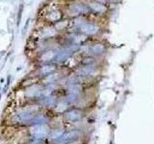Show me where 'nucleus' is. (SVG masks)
Listing matches in <instances>:
<instances>
[{
  "mask_svg": "<svg viewBox=\"0 0 154 144\" xmlns=\"http://www.w3.org/2000/svg\"><path fill=\"white\" fill-rule=\"evenodd\" d=\"M61 17H62V14H61V12L59 11H54L52 13H49V14L46 16V18L50 22H58V20H60Z\"/></svg>",
  "mask_w": 154,
  "mask_h": 144,
  "instance_id": "f8f14e48",
  "label": "nucleus"
},
{
  "mask_svg": "<svg viewBox=\"0 0 154 144\" xmlns=\"http://www.w3.org/2000/svg\"><path fill=\"white\" fill-rule=\"evenodd\" d=\"M94 58H85V59L81 62L82 65H94Z\"/></svg>",
  "mask_w": 154,
  "mask_h": 144,
  "instance_id": "a211bd4d",
  "label": "nucleus"
},
{
  "mask_svg": "<svg viewBox=\"0 0 154 144\" xmlns=\"http://www.w3.org/2000/svg\"><path fill=\"white\" fill-rule=\"evenodd\" d=\"M90 7H91V9H93L94 12H97V13L102 12L103 10H104V7L102 6V5H100V4L96 3V2L91 3V4H90Z\"/></svg>",
  "mask_w": 154,
  "mask_h": 144,
  "instance_id": "f3484780",
  "label": "nucleus"
},
{
  "mask_svg": "<svg viewBox=\"0 0 154 144\" xmlns=\"http://www.w3.org/2000/svg\"><path fill=\"white\" fill-rule=\"evenodd\" d=\"M69 107H70L69 104L66 102V100L65 99L64 96H59L55 107L52 109L51 112L55 113V114H61L62 115Z\"/></svg>",
  "mask_w": 154,
  "mask_h": 144,
  "instance_id": "1a4fd4ad",
  "label": "nucleus"
},
{
  "mask_svg": "<svg viewBox=\"0 0 154 144\" xmlns=\"http://www.w3.org/2000/svg\"><path fill=\"white\" fill-rule=\"evenodd\" d=\"M56 49H49L45 52H42L38 56V62L40 64H52L55 61L56 57Z\"/></svg>",
  "mask_w": 154,
  "mask_h": 144,
  "instance_id": "0eeeda50",
  "label": "nucleus"
},
{
  "mask_svg": "<svg viewBox=\"0 0 154 144\" xmlns=\"http://www.w3.org/2000/svg\"><path fill=\"white\" fill-rule=\"evenodd\" d=\"M42 110L35 102L22 103L7 116L8 125L14 129H26L29 127L31 119Z\"/></svg>",
  "mask_w": 154,
  "mask_h": 144,
  "instance_id": "f257e3e1",
  "label": "nucleus"
},
{
  "mask_svg": "<svg viewBox=\"0 0 154 144\" xmlns=\"http://www.w3.org/2000/svg\"><path fill=\"white\" fill-rule=\"evenodd\" d=\"M5 83H6V82H5V78H1V79H0V85H3Z\"/></svg>",
  "mask_w": 154,
  "mask_h": 144,
  "instance_id": "412c9836",
  "label": "nucleus"
},
{
  "mask_svg": "<svg viewBox=\"0 0 154 144\" xmlns=\"http://www.w3.org/2000/svg\"><path fill=\"white\" fill-rule=\"evenodd\" d=\"M66 131V130L63 127H53L52 126L50 132L47 136L46 140L48 141L49 144H56L62 138V136H64Z\"/></svg>",
  "mask_w": 154,
  "mask_h": 144,
  "instance_id": "423d86ee",
  "label": "nucleus"
},
{
  "mask_svg": "<svg viewBox=\"0 0 154 144\" xmlns=\"http://www.w3.org/2000/svg\"><path fill=\"white\" fill-rule=\"evenodd\" d=\"M62 75L60 74L59 71H55L53 73L47 75L45 78H42L40 80V83L43 86H50V85H58L60 83V81L62 79Z\"/></svg>",
  "mask_w": 154,
  "mask_h": 144,
  "instance_id": "6e6552de",
  "label": "nucleus"
},
{
  "mask_svg": "<svg viewBox=\"0 0 154 144\" xmlns=\"http://www.w3.org/2000/svg\"><path fill=\"white\" fill-rule=\"evenodd\" d=\"M90 51H91V53L93 55L99 56V55L103 54V53H104L105 47H104L103 44H101V43H96V44H94V45L91 46Z\"/></svg>",
  "mask_w": 154,
  "mask_h": 144,
  "instance_id": "9b49d317",
  "label": "nucleus"
},
{
  "mask_svg": "<svg viewBox=\"0 0 154 144\" xmlns=\"http://www.w3.org/2000/svg\"><path fill=\"white\" fill-rule=\"evenodd\" d=\"M2 92H0V103H1V99H2Z\"/></svg>",
  "mask_w": 154,
  "mask_h": 144,
  "instance_id": "4be33fe9",
  "label": "nucleus"
},
{
  "mask_svg": "<svg viewBox=\"0 0 154 144\" xmlns=\"http://www.w3.org/2000/svg\"><path fill=\"white\" fill-rule=\"evenodd\" d=\"M83 136V133L79 129H70L65 132L64 136L56 144H69L71 142L79 141Z\"/></svg>",
  "mask_w": 154,
  "mask_h": 144,
  "instance_id": "20e7f679",
  "label": "nucleus"
},
{
  "mask_svg": "<svg viewBox=\"0 0 154 144\" xmlns=\"http://www.w3.org/2000/svg\"><path fill=\"white\" fill-rule=\"evenodd\" d=\"M85 117V112L79 107L71 106L62 114V118L66 123H78Z\"/></svg>",
  "mask_w": 154,
  "mask_h": 144,
  "instance_id": "7ed1b4c3",
  "label": "nucleus"
},
{
  "mask_svg": "<svg viewBox=\"0 0 154 144\" xmlns=\"http://www.w3.org/2000/svg\"><path fill=\"white\" fill-rule=\"evenodd\" d=\"M21 144H49L46 139H36V138H25V141Z\"/></svg>",
  "mask_w": 154,
  "mask_h": 144,
  "instance_id": "4468645a",
  "label": "nucleus"
},
{
  "mask_svg": "<svg viewBox=\"0 0 154 144\" xmlns=\"http://www.w3.org/2000/svg\"><path fill=\"white\" fill-rule=\"evenodd\" d=\"M11 81H12V75H8L7 76V81H6V83H5V85L10 86V85H11Z\"/></svg>",
  "mask_w": 154,
  "mask_h": 144,
  "instance_id": "aec40b11",
  "label": "nucleus"
},
{
  "mask_svg": "<svg viewBox=\"0 0 154 144\" xmlns=\"http://www.w3.org/2000/svg\"><path fill=\"white\" fill-rule=\"evenodd\" d=\"M23 8H24V4L21 3L20 5H19V8H18V11H17V28L19 27V24H20V21H21Z\"/></svg>",
  "mask_w": 154,
  "mask_h": 144,
  "instance_id": "dca6fc26",
  "label": "nucleus"
},
{
  "mask_svg": "<svg viewBox=\"0 0 154 144\" xmlns=\"http://www.w3.org/2000/svg\"><path fill=\"white\" fill-rule=\"evenodd\" d=\"M2 88H3L2 85H0V92H1V91H2Z\"/></svg>",
  "mask_w": 154,
  "mask_h": 144,
  "instance_id": "5701e85b",
  "label": "nucleus"
},
{
  "mask_svg": "<svg viewBox=\"0 0 154 144\" xmlns=\"http://www.w3.org/2000/svg\"><path fill=\"white\" fill-rule=\"evenodd\" d=\"M58 70V65L57 64H40L38 66V68L35 72V75H33V77L37 78L38 81L41 79L45 78L47 75H49L53 72H55Z\"/></svg>",
  "mask_w": 154,
  "mask_h": 144,
  "instance_id": "39448f33",
  "label": "nucleus"
},
{
  "mask_svg": "<svg viewBox=\"0 0 154 144\" xmlns=\"http://www.w3.org/2000/svg\"><path fill=\"white\" fill-rule=\"evenodd\" d=\"M19 144H21V143H19Z\"/></svg>",
  "mask_w": 154,
  "mask_h": 144,
  "instance_id": "b1692460",
  "label": "nucleus"
},
{
  "mask_svg": "<svg viewBox=\"0 0 154 144\" xmlns=\"http://www.w3.org/2000/svg\"><path fill=\"white\" fill-rule=\"evenodd\" d=\"M52 126L51 124H38L28 127L25 130V138L46 139Z\"/></svg>",
  "mask_w": 154,
  "mask_h": 144,
  "instance_id": "f03ea898",
  "label": "nucleus"
},
{
  "mask_svg": "<svg viewBox=\"0 0 154 144\" xmlns=\"http://www.w3.org/2000/svg\"><path fill=\"white\" fill-rule=\"evenodd\" d=\"M80 31L86 35H94L97 32V27L91 23H83L80 25Z\"/></svg>",
  "mask_w": 154,
  "mask_h": 144,
  "instance_id": "9d476101",
  "label": "nucleus"
},
{
  "mask_svg": "<svg viewBox=\"0 0 154 144\" xmlns=\"http://www.w3.org/2000/svg\"><path fill=\"white\" fill-rule=\"evenodd\" d=\"M29 23H30V18H28L25 24H24V27H23V31H22V36H24V34L26 33V31L28 30V26H29Z\"/></svg>",
  "mask_w": 154,
  "mask_h": 144,
  "instance_id": "6ab92c4d",
  "label": "nucleus"
},
{
  "mask_svg": "<svg viewBox=\"0 0 154 144\" xmlns=\"http://www.w3.org/2000/svg\"><path fill=\"white\" fill-rule=\"evenodd\" d=\"M70 9L73 12H75L76 14L86 13L87 11H88V8H87V6H85V5H83V4H74V5H71Z\"/></svg>",
  "mask_w": 154,
  "mask_h": 144,
  "instance_id": "ddd939ff",
  "label": "nucleus"
},
{
  "mask_svg": "<svg viewBox=\"0 0 154 144\" xmlns=\"http://www.w3.org/2000/svg\"><path fill=\"white\" fill-rule=\"evenodd\" d=\"M54 35H55V30L53 28H45L42 33V37L45 38H52Z\"/></svg>",
  "mask_w": 154,
  "mask_h": 144,
  "instance_id": "2eb2a0df",
  "label": "nucleus"
}]
</instances>
